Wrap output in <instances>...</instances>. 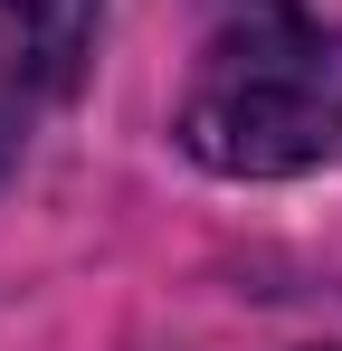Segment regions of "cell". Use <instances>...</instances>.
Instances as JSON below:
<instances>
[{"label": "cell", "mask_w": 342, "mask_h": 351, "mask_svg": "<svg viewBox=\"0 0 342 351\" xmlns=\"http://www.w3.org/2000/svg\"><path fill=\"white\" fill-rule=\"evenodd\" d=\"M181 152L219 180H295L342 152V29L304 0H209L181 86Z\"/></svg>", "instance_id": "1"}, {"label": "cell", "mask_w": 342, "mask_h": 351, "mask_svg": "<svg viewBox=\"0 0 342 351\" xmlns=\"http://www.w3.org/2000/svg\"><path fill=\"white\" fill-rule=\"evenodd\" d=\"M95 19H105V0H0V171L86 86Z\"/></svg>", "instance_id": "2"}]
</instances>
